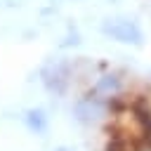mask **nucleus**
<instances>
[{
	"label": "nucleus",
	"mask_w": 151,
	"mask_h": 151,
	"mask_svg": "<svg viewBox=\"0 0 151 151\" xmlns=\"http://www.w3.org/2000/svg\"><path fill=\"white\" fill-rule=\"evenodd\" d=\"M26 0H0V7L2 9H14V7H21Z\"/></svg>",
	"instance_id": "nucleus-6"
},
{
	"label": "nucleus",
	"mask_w": 151,
	"mask_h": 151,
	"mask_svg": "<svg viewBox=\"0 0 151 151\" xmlns=\"http://www.w3.org/2000/svg\"><path fill=\"white\" fill-rule=\"evenodd\" d=\"M21 120H24L26 130L33 132V134H38V137H45L47 130H50V116H47V111L40 109V106H35V109H26L24 116H21Z\"/></svg>",
	"instance_id": "nucleus-5"
},
{
	"label": "nucleus",
	"mask_w": 151,
	"mask_h": 151,
	"mask_svg": "<svg viewBox=\"0 0 151 151\" xmlns=\"http://www.w3.org/2000/svg\"><path fill=\"white\" fill-rule=\"evenodd\" d=\"M54 151H76V149H73V146H57Z\"/></svg>",
	"instance_id": "nucleus-8"
},
{
	"label": "nucleus",
	"mask_w": 151,
	"mask_h": 151,
	"mask_svg": "<svg viewBox=\"0 0 151 151\" xmlns=\"http://www.w3.org/2000/svg\"><path fill=\"white\" fill-rule=\"evenodd\" d=\"M99 31L104 38L113 40V42H120V45H127V47H142L146 35H144V28L142 24L130 17V14H109L99 21Z\"/></svg>",
	"instance_id": "nucleus-1"
},
{
	"label": "nucleus",
	"mask_w": 151,
	"mask_h": 151,
	"mask_svg": "<svg viewBox=\"0 0 151 151\" xmlns=\"http://www.w3.org/2000/svg\"><path fill=\"white\" fill-rule=\"evenodd\" d=\"M90 92H94V94H99V97H104V99H109V101H118V99L125 94V78H123V73H118V71L101 73V76L92 83Z\"/></svg>",
	"instance_id": "nucleus-4"
},
{
	"label": "nucleus",
	"mask_w": 151,
	"mask_h": 151,
	"mask_svg": "<svg viewBox=\"0 0 151 151\" xmlns=\"http://www.w3.org/2000/svg\"><path fill=\"white\" fill-rule=\"evenodd\" d=\"M132 151H151V142H142L137 149H132Z\"/></svg>",
	"instance_id": "nucleus-7"
},
{
	"label": "nucleus",
	"mask_w": 151,
	"mask_h": 151,
	"mask_svg": "<svg viewBox=\"0 0 151 151\" xmlns=\"http://www.w3.org/2000/svg\"><path fill=\"white\" fill-rule=\"evenodd\" d=\"M113 106L116 101H109L94 92H87L85 97H78L73 101V120L85 125V127H94V125H101L104 120H109L113 116Z\"/></svg>",
	"instance_id": "nucleus-2"
},
{
	"label": "nucleus",
	"mask_w": 151,
	"mask_h": 151,
	"mask_svg": "<svg viewBox=\"0 0 151 151\" xmlns=\"http://www.w3.org/2000/svg\"><path fill=\"white\" fill-rule=\"evenodd\" d=\"M76 64L71 59H50L40 68V83L52 97H64L73 83Z\"/></svg>",
	"instance_id": "nucleus-3"
}]
</instances>
